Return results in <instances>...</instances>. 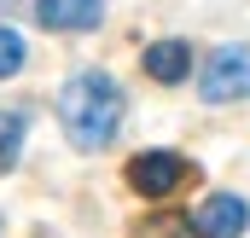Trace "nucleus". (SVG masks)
<instances>
[{
    "label": "nucleus",
    "instance_id": "6e6552de",
    "mask_svg": "<svg viewBox=\"0 0 250 238\" xmlns=\"http://www.w3.org/2000/svg\"><path fill=\"white\" fill-rule=\"evenodd\" d=\"M18 151H23V117H12V111H0V175L18 163Z\"/></svg>",
    "mask_w": 250,
    "mask_h": 238
},
{
    "label": "nucleus",
    "instance_id": "f03ea898",
    "mask_svg": "<svg viewBox=\"0 0 250 238\" xmlns=\"http://www.w3.org/2000/svg\"><path fill=\"white\" fill-rule=\"evenodd\" d=\"M198 93L209 105H227V99H245L250 93V47H215L204 76H198Z\"/></svg>",
    "mask_w": 250,
    "mask_h": 238
},
{
    "label": "nucleus",
    "instance_id": "7ed1b4c3",
    "mask_svg": "<svg viewBox=\"0 0 250 238\" xmlns=\"http://www.w3.org/2000/svg\"><path fill=\"white\" fill-rule=\"evenodd\" d=\"M187 157H175V151H140L134 163H128V186L140 192V198H169V192H181L187 186Z\"/></svg>",
    "mask_w": 250,
    "mask_h": 238
},
{
    "label": "nucleus",
    "instance_id": "0eeeda50",
    "mask_svg": "<svg viewBox=\"0 0 250 238\" xmlns=\"http://www.w3.org/2000/svg\"><path fill=\"white\" fill-rule=\"evenodd\" d=\"M140 238H198V227H192L187 215H146L140 221Z\"/></svg>",
    "mask_w": 250,
    "mask_h": 238
},
{
    "label": "nucleus",
    "instance_id": "f257e3e1",
    "mask_svg": "<svg viewBox=\"0 0 250 238\" xmlns=\"http://www.w3.org/2000/svg\"><path fill=\"white\" fill-rule=\"evenodd\" d=\"M59 128L70 145L82 151H99L117 139L123 128V87L105 76V70H82L59 87Z\"/></svg>",
    "mask_w": 250,
    "mask_h": 238
},
{
    "label": "nucleus",
    "instance_id": "39448f33",
    "mask_svg": "<svg viewBox=\"0 0 250 238\" xmlns=\"http://www.w3.org/2000/svg\"><path fill=\"white\" fill-rule=\"evenodd\" d=\"M35 18L53 35H82L105 18V0H35Z\"/></svg>",
    "mask_w": 250,
    "mask_h": 238
},
{
    "label": "nucleus",
    "instance_id": "423d86ee",
    "mask_svg": "<svg viewBox=\"0 0 250 238\" xmlns=\"http://www.w3.org/2000/svg\"><path fill=\"white\" fill-rule=\"evenodd\" d=\"M146 76L163 81V87L187 81V76H192V47H187V41H157V47H146Z\"/></svg>",
    "mask_w": 250,
    "mask_h": 238
},
{
    "label": "nucleus",
    "instance_id": "1a4fd4ad",
    "mask_svg": "<svg viewBox=\"0 0 250 238\" xmlns=\"http://www.w3.org/2000/svg\"><path fill=\"white\" fill-rule=\"evenodd\" d=\"M23 59H29V53H23V35H18V29H0V76H18Z\"/></svg>",
    "mask_w": 250,
    "mask_h": 238
},
{
    "label": "nucleus",
    "instance_id": "20e7f679",
    "mask_svg": "<svg viewBox=\"0 0 250 238\" xmlns=\"http://www.w3.org/2000/svg\"><path fill=\"white\" fill-rule=\"evenodd\" d=\"M192 227H198V238H239L250 227V203L233 198V192H215V198H204V209L192 215Z\"/></svg>",
    "mask_w": 250,
    "mask_h": 238
}]
</instances>
